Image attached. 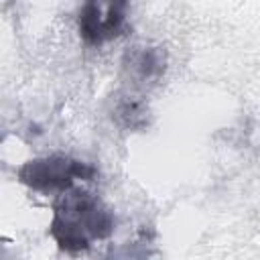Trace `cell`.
<instances>
[{"label":"cell","mask_w":260,"mask_h":260,"mask_svg":"<svg viewBox=\"0 0 260 260\" xmlns=\"http://www.w3.org/2000/svg\"><path fill=\"white\" fill-rule=\"evenodd\" d=\"M126 2H85L79 12V35L89 45H102L120 35Z\"/></svg>","instance_id":"3"},{"label":"cell","mask_w":260,"mask_h":260,"mask_svg":"<svg viewBox=\"0 0 260 260\" xmlns=\"http://www.w3.org/2000/svg\"><path fill=\"white\" fill-rule=\"evenodd\" d=\"M144 108H142V104H138V102H124V104H120V108H118V112H116V116L124 122V126H128V128H136V126H140V124H144Z\"/></svg>","instance_id":"5"},{"label":"cell","mask_w":260,"mask_h":260,"mask_svg":"<svg viewBox=\"0 0 260 260\" xmlns=\"http://www.w3.org/2000/svg\"><path fill=\"white\" fill-rule=\"evenodd\" d=\"M130 67L140 77L148 79V77L160 75V71L165 69V59H162V53L158 49H140V51L132 53Z\"/></svg>","instance_id":"4"},{"label":"cell","mask_w":260,"mask_h":260,"mask_svg":"<svg viewBox=\"0 0 260 260\" xmlns=\"http://www.w3.org/2000/svg\"><path fill=\"white\" fill-rule=\"evenodd\" d=\"M114 232L112 213L100 203L98 197L69 189L55 205L49 225L51 238L57 246L69 254H77L89 248L91 240H104Z\"/></svg>","instance_id":"1"},{"label":"cell","mask_w":260,"mask_h":260,"mask_svg":"<svg viewBox=\"0 0 260 260\" xmlns=\"http://www.w3.org/2000/svg\"><path fill=\"white\" fill-rule=\"evenodd\" d=\"M93 177L95 169L91 165L65 154L35 158L18 169L20 183L41 193H67L75 181H91Z\"/></svg>","instance_id":"2"}]
</instances>
